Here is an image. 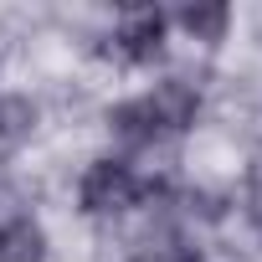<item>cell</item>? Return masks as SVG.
<instances>
[{
    "label": "cell",
    "instance_id": "obj_1",
    "mask_svg": "<svg viewBox=\"0 0 262 262\" xmlns=\"http://www.w3.org/2000/svg\"><path fill=\"white\" fill-rule=\"evenodd\" d=\"M139 195H144V185H139V175L128 170L123 160H98V165H88V175H82V185H77V201H82L88 216H118V211H128V206H139Z\"/></svg>",
    "mask_w": 262,
    "mask_h": 262
},
{
    "label": "cell",
    "instance_id": "obj_2",
    "mask_svg": "<svg viewBox=\"0 0 262 262\" xmlns=\"http://www.w3.org/2000/svg\"><path fill=\"white\" fill-rule=\"evenodd\" d=\"M113 52L123 62H155L165 52V11H128L123 26L113 31Z\"/></svg>",
    "mask_w": 262,
    "mask_h": 262
},
{
    "label": "cell",
    "instance_id": "obj_3",
    "mask_svg": "<svg viewBox=\"0 0 262 262\" xmlns=\"http://www.w3.org/2000/svg\"><path fill=\"white\" fill-rule=\"evenodd\" d=\"M144 103H149V113H155V123H160V134H180V128H190L195 113H201V93H195L190 82H180V77L155 82V88L144 93Z\"/></svg>",
    "mask_w": 262,
    "mask_h": 262
},
{
    "label": "cell",
    "instance_id": "obj_4",
    "mask_svg": "<svg viewBox=\"0 0 262 262\" xmlns=\"http://www.w3.org/2000/svg\"><path fill=\"white\" fill-rule=\"evenodd\" d=\"M108 128H113V139H118V144H128V149H144V144H155V139H160V123H155V113H149V103H144V98L118 103V108L108 113Z\"/></svg>",
    "mask_w": 262,
    "mask_h": 262
},
{
    "label": "cell",
    "instance_id": "obj_5",
    "mask_svg": "<svg viewBox=\"0 0 262 262\" xmlns=\"http://www.w3.org/2000/svg\"><path fill=\"white\" fill-rule=\"evenodd\" d=\"M0 262H47V231L31 216L0 226Z\"/></svg>",
    "mask_w": 262,
    "mask_h": 262
},
{
    "label": "cell",
    "instance_id": "obj_6",
    "mask_svg": "<svg viewBox=\"0 0 262 262\" xmlns=\"http://www.w3.org/2000/svg\"><path fill=\"white\" fill-rule=\"evenodd\" d=\"M175 26L195 41H221L226 26H231V11L221 6V0H195V6H180L175 11Z\"/></svg>",
    "mask_w": 262,
    "mask_h": 262
},
{
    "label": "cell",
    "instance_id": "obj_7",
    "mask_svg": "<svg viewBox=\"0 0 262 262\" xmlns=\"http://www.w3.org/2000/svg\"><path fill=\"white\" fill-rule=\"evenodd\" d=\"M31 128H36V103L21 98V93H6V98H0V149L26 144Z\"/></svg>",
    "mask_w": 262,
    "mask_h": 262
},
{
    "label": "cell",
    "instance_id": "obj_8",
    "mask_svg": "<svg viewBox=\"0 0 262 262\" xmlns=\"http://www.w3.org/2000/svg\"><path fill=\"white\" fill-rule=\"evenodd\" d=\"M11 221H21V190L11 180H0V226H11Z\"/></svg>",
    "mask_w": 262,
    "mask_h": 262
},
{
    "label": "cell",
    "instance_id": "obj_9",
    "mask_svg": "<svg viewBox=\"0 0 262 262\" xmlns=\"http://www.w3.org/2000/svg\"><path fill=\"white\" fill-rule=\"evenodd\" d=\"M247 216H252V226H257V236H262V175H257L252 190H247Z\"/></svg>",
    "mask_w": 262,
    "mask_h": 262
},
{
    "label": "cell",
    "instance_id": "obj_10",
    "mask_svg": "<svg viewBox=\"0 0 262 262\" xmlns=\"http://www.w3.org/2000/svg\"><path fill=\"white\" fill-rule=\"evenodd\" d=\"M180 262H206V257H195V252H190V257H180Z\"/></svg>",
    "mask_w": 262,
    "mask_h": 262
}]
</instances>
